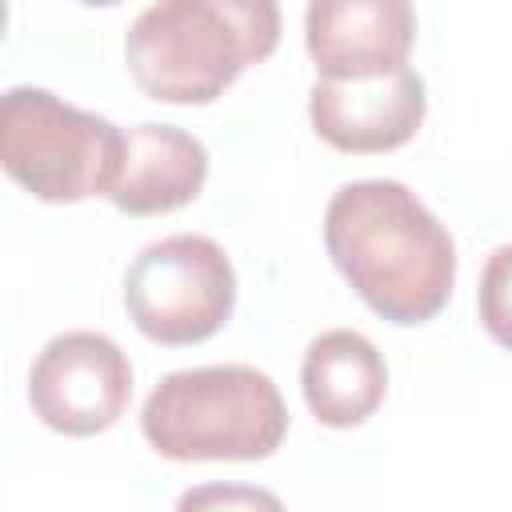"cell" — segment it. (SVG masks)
I'll return each instance as SVG.
<instances>
[{"instance_id":"7a4b0ae2","label":"cell","mask_w":512,"mask_h":512,"mask_svg":"<svg viewBox=\"0 0 512 512\" xmlns=\"http://www.w3.org/2000/svg\"><path fill=\"white\" fill-rule=\"evenodd\" d=\"M280 44L272 0H164L124 32V64L136 88L160 104H212L248 64Z\"/></svg>"},{"instance_id":"6da1fadb","label":"cell","mask_w":512,"mask_h":512,"mask_svg":"<svg viewBox=\"0 0 512 512\" xmlns=\"http://www.w3.org/2000/svg\"><path fill=\"white\" fill-rule=\"evenodd\" d=\"M324 248L352 292L400 328L436 320L456 284L448 228L400 180L340 184L324 208Z\"/></svg>"},{"instance_id":"277c9868","label":"cell","mask_w":512,"mask_h":512,"mask_svg":"<svg viewBox=\"0 0 512 512\" xmlns=\"http://www.w3.org/2000/svg\"><path fill=\"white\" fill-rule=\"evenodd\" d=\"M124 156V132L60 100L48 88L16 84L0 96V164L8 180L44 204L108 196Z\"/></svg>"},{"instance_id":"30bf717a","label":"cell","mask_w":512,"mask_h":512,"mask_svg":"<svg viewBox=\"0 0 512 512\" xmlns=\"http://www.w3.org/2000/svg\"><path fill=\"white\" fill-rule=\"evenodd\" d=\"M300 392L308 412L328 428L364 424L388 396V364L380 348L356 328L320 332L300 364Z\"/></svg>"},{"instance_id":"ba28073f","label":"cell","mask_w":512,"mask_h":512,"mask_svg":"<svg viewBox=\"0 0 512 512\" xmlns=\"http://www.w3.org/2000/svg\"><path fill=\"white\" fill-rule=\"evenodd\" d=\"M428 112V88L420 72L400 68L376 80H316L308 92V120L316 136L352 156L392 152L408 144Z\"/></svg>"},{"instance_id":"9c48e42d","label":"cell","mask_w":512,"mask_h":512,"mask_svg":"<svg viewBox=\"0 0 512 512\" xmlns=\"http://www.w3.org/2000/svg\"><path fill=\"white\" fill-rule=\"evenodd\" d=\"M204 180L208 148L176 124L144 120L124 132V156L108 200L124 216H164L192 204Z\"/></svg>"},{"instance_id":"3957f363","label":"cell","mask_w":512,"mask_h":512,"mask_svg":"<svg viewBox=\"0 0 512 512\" xmlns=\"http://www.w3.org/2000/svg\"><path fill=\"white\" fill-rule=\"evenodd\" d=\"M144 440L180 464L264 460L284 444L288 408L276 380L252 364L168 372L144 400Z\"/></svg>"},{"instance_id":"7c38bea8","label":"cell","mask_w":512,"mask_h":512,"mask_svg":"<svg viewBox=\"0 0 512 512\" xmlns=\"http://www.w3.org/2000/svg\"><path fill=\"white\" fill-rule=\"evenodd\" d=\"M176 512H288L272 488L260 484H196L180 492Z\"/></svg>"},{"instance_id":"8992f818","label":"cell","mask_w":512,"mask_h":512,"mask_svg":"<svg viewBox=\"0 0 512 512\" xmlns=\"http://www.w3.org/2000/svg\"><path fill=\"white\" fill-rule=\"evenodd\" d=\"M28 400L40 424L64 436H96L112 428L132 400V364L128 352L88 328H72L52 336L32 372Z\"/></svg>"},{"instance_id":"5b68a950","label":"cell","mask_w":512,"mask_h":512,"mask_svg":"<svg viewBox=\"0 0 512 512\" xmlns=\"http://www.w3.org/2000/svg\"><path fill=\"white\" fill-rule=\"evenodd\" d=\"M128 320L164 348L216 336L236 308V268L212 236L176 232L136 252L124 272Z\"/></svg>"},{"instance_id":"52a82bcc","label":"cell","mask_w":512,"mask_h":512,"mask_svg":"<svg viewBox=\"0 0 512 512\" xmlns=\"http://www.w3.org/2000/svg\"><path fill=\"white\" fill-rule=\"evenodd\" d=\"M416 12L404 0H312L304 44L320 80H376L408 68Z\"/></svg>"},{"instance_id":"8fae6325","label":"cell","mask_w":512,"mask_h":512,"mask_svg":"<svg viewBox=\"0 0 512 512\" xmlns=\"http://www.w3.org/2000/svg\"><path fill=\"white\" fill-rule=\"evenodd\" d=\"M476 312L484 332L512 352V244H500L480 272V288H476Z\"/></svg>"}]
</instances>
